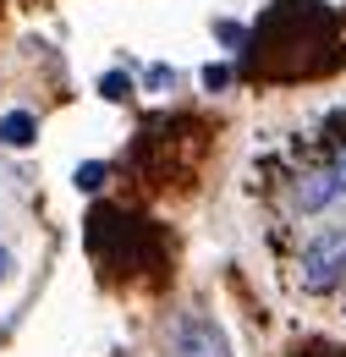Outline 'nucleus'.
<instances>
[{
    "instance_id": "1",
    "label": "nucleus",
    "mask_w": 346,
    "mask_h": 357,
    "mask_svg": "<svg viewBox=\"0 0 346 357\" xmlns=\"http://www.w3.org/2000/svg\"><path fill=\"white\" fill-rule=\"evenodd\" d=\"M346 61V39L330 6L319 0H275L259 22L248 28L242 72L259 83H303L324 77Z\"/></svg>"
},
{
    "instance_id": "2",
    "label": "nucleus",
    "mask_w": 346,
    "mask_h": 357,
    "mask_svg": "<svg viewBox=\"0 0 346 357\" xmlns=\"http://www.w3.org/2000/svg\"><path fill=\"white\" fill-rule=\"evenodd\" d=\"M83 242L105 280H149V286L165 280V264H171L165 231L143 215H132L127 204H93Z\"/></svg>"
},
{
    "instance_id": "3",
    "label": "nucleus",
    "mask_w": 346,
    "mask_h": 357,
    "mask_svg": "<svg viewBox=\"0 0 346 357\" xmlns=\"http://www.w3.org/2000/svg\"><path fill=\"white\" fill-rule=\"evenodd\" d=\"M165 347L171 357H231V341L209 308H181L165 330Z\"/></svg>"
},
{
    "instance_id": "4",
    "label": "nucleus",
    "mask_w": 346,
    "mask_h": 357,
    "mask_svg": "<svg viewBox=\"0 0 346 357\" xmlns=\"http://www.w3.org/2000/svg\"><path fill=\"white\" fill-rule=\"evenodd\" d=\"M341 280H346V236L341 231L313 236L303 248V259H297V286L313 291V297H324V291H336Z\"/></svg>"
},
{
    "instance_id": "5",
    "label": "nucleus",
    "mask_w": 346,
    "mask_h": 357,
    "mask_svg": "<svg viewBox=\"0 0 346 357\" xmlns=\"http://www.w3.org/2000/svg\"><path fill=\"white\" fill-rule=\"evenodd\" d=\"M292 204H297L303 215H319V209H330V204H336V181H330V165H324V171H308V176L297 181V192H292Z\"/></svg>"
},
{
    "instance_id": "6",
    "label": "nucleus",
    "mask_w": 346,
    "mask_h": 357,
    "mask_svg": "<svg viewBox=\"0 0 346 357\" xmlns=\"http://www.w3.org/2000/svg\"><path fill=\"white\" fill-rule=\"evenodd\" d=\"M39 137V121L28 116V110H11V116H0V143L6 149H28Z\"/></svg>"
},
{
    "instance_id": "7",
    "label": "nucleus",
    "mask_w": 346,
    "mask_h": 357,
    "mask_svg": "<svg viewBox=\"0 0 346 357\" xmlns=\"http://www.w3.org/2000/svg\"><path fill=\"white\" fill-rule=\"evenodd\" d=\"M77 192H99V187H105V165H99V160H88V165H77Z\"/></svg>"
},
{
    "instance_id": "8",
    "label": "nucleus",
    "mask_w": 346,
    "mask_h": 357,
    "mask_svg": "<svg viewBox=\"0 0 346 357\" xmlns=\"http://www.w3.org/2000/svg\"><path fill=\"white\" fill-rule=\"evenodd\" d=\"M99 89H105V99H127V93H132V77H121V72H110V77H105Z\"/></svg>"
},
{
    "instance_id": "9",
    "label": "nucleus",
    "mask_w": 346,
    "mask_h": 357,
    "mask_svg": "<svg viewBox=\"0 0 346 357\" xmlns=\"http://www.w3.org/2000/svg\"><path fill=\"white\" fill-rule=\"evenodd\" d=\"M225 83H231V66H204V89L209 93H220Z\"/></svg>"
},
{
    "instance_id": "10",
    "label": "nucleus",
    "mask_w": 346,
    "mask_h": 357,
    "mask_svg": "<svg viewBox=\"0 0 346 357\" xmlns=\"http://www.w3.org/2000/svg\"><path fill=\"white\" fill-rule=\"evenodd\" d=\"M330 181H336V198H346V149L330 160Z\"/></svg>"
},
{
    "instance_id": "11",
    "label": "nucleus",
    "mask_w": 346,
    "mask_h": 357,
    "mask_svg": "<svg viewBox=\"0 0 346 357\" xmlns=\"http://www.w3.org/2000/svg\"><path fill=\"white\" fill-rule=\"evenodd\" d=\"M165 83H176L171 66H149V89H165Z\"/></svg>"
},
{
    "instance_id": "12",
    "label": "nucleus",
    "mask_w": 346,
    "mask_h": 357,
    "mask_svg": "<svg viewBox=\"0 0 346 357\" xmlns=\"http://www.w3.org/2000/svg\"><path fill=\"white\" fill-rule=\"evenodd\" d=\"M0 280H11V253L0 248Z\"/></svg>"
}]
</instances>
